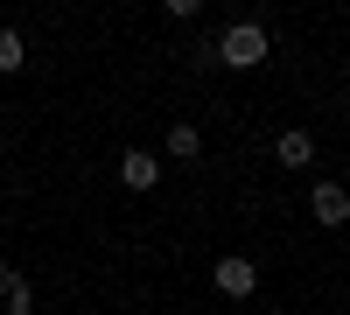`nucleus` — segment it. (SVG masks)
Returning a JSON list of instances; mask_svg holds the SVG:
<instances>
[{
  "instance_id": "obj_1",
  "label": "nucleus",
  "mask_w": 350,
  "mask_h": 315,
  "mask_svg": "<svg viewBox=\"0 0 350 315\" xmlns=\"http://www.w3.org/2000/svg\"><path fill=\"white\" fill-rule=\"evenodd\" d=\"M211 56H217V70H259L273 56V42H267V28L259 21H231L224 36L211 42Z\"/></svg>"
},
{
  "instance_id": "obj_2",
  "label": "nucleus",
  "mask_w": 350,
  "mask_h": 315,
  "mask_svg": "<svg viewBox=\"0 0 350 315\" xmlns=\"http://www.w3.org/2000/svg\"><path fill=\"white\" fill-rule=\"evenodd\" d=\"M211 280H217V295H231V301H245V295L259 288V266L245 260V252H224V260L211 266Z\"/></svg>"
},
{
  "instance_id": "obj_3",
  "label": "nucleus",
  "mask_w": 350,
  "mask_h": 315,
  "mask_svg": "<svg viewBox=\"0 0 350 315\" xmlns=\"http://www.w3.org/2000/svg\"><path fill=\"white\" fill-rule=\"evenodd\" d=\"M308 217L323 224V232H336V224L350 217V196H343V182H315V189H308Z\"/></svg>"
},
{
  "instance_id": "obj_4",
  "label": "nucleus",
  "mask_w": 350,
  "mask_h": 315,
  "mask_svg": "<svg viewBox=\"0 0 350 315\" xmlns=\"http://www.w3.org/2000/svg\"><path fill=\"white\" fill-rule=\"evenodd\" d=\"M120 182H126V189H154V182H161V154L126 148V154H120Z\"/></svg>"
},
{
  "instance_id": "obj_5",
  "label": "nucleus",
  "mask_w": 350,
  "mask_h": 315,
  "mask_svg": "<svg viewBox=\"0 0 350 315\" xmlns=\"http://www.w3.org/2000/svg\"><path fill=\"white\" fill-rule=\"evenodd\" d=\"M273 161H280V168H308V161H315V133H308V126H287V133L273 140Z\"/></svg>"
},
{
  "instance_id": "obj_6",
  "label": "nucleus",
  "mask_w": 350,
  "mask_h": 315,
  "mask_svg": "<svg viewBox=\"0 0 350 315\" xmlns=\"http://www.w3.org/2000/svg\"><path fill=\"white\" fill-rule=\"evenodd\" d=\"M203 154V126L196 120H175L168 126V161H196Z\"/></svg>"
},
{
  "instance_id": "obj_7",
  "label": "nucleus",
  "mask_w": 350,
  "mask_h": 315,
  "mask_svg": "<svg viewBox=\"0 0 350 315\" xmlns=\"http://www.w3.org/2000/svg\"><path fill=\"white\" fill-rule=\"evenodd\" d=\"M14 70H28V36L21 28H0V77H14Z\"/></svg>"
},
{
  "instance_id": "obj_8",
  "label": "nucleus",
  "mask_w": 350,
  "mask_h": 315,
  "mask_svg": "<svg viewBox=\"0 0 350 315\" xmlns=\"http://www.w3.org/2000/svg\"><path fill=\"white\" fill-rule=\"evenodd\" d=\"M8 315H36V288H28V280L8 288Z\"/></svg>"
},
{
  "instance_id": "obj_9",
  "label": "nucleus",
  "mask_w": 350,
  "mask_h": 315,
  "mask_svg": "<svg viewBox=\"0 0 350 315\" xmlns=\"http://www.w3.org/2000/svg\"><path fill=\"white\" fill-rule=\"evenodd\" d=\"M161 14H175V21H196V14H203V0H161Z\"/></svg>"
},
{
  "instance_id": "obj_10",
  "label": "nucleus",
  "mask_w": 350,
  "mask_h": 315,
  "mask_svg": "<svg viewBox=\"0 0 350 315\" xmlns=\"http://www.w3.org/2000/svg\"><path fill=\"white\" fill-rule=\"evenodd\" d=\"M14 280H21V273H14V266H8V260H0V295H8V288H14Z\"/></svg>"
}]
</instances>
